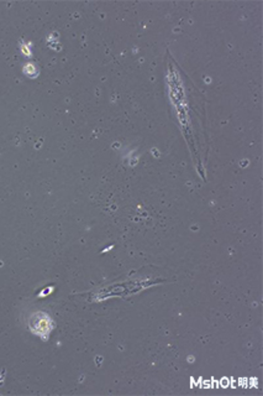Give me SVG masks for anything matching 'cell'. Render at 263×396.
<instances>
[{
	"label": "cell",
	"mask_w": 263,
	"mask_h": 396,
	"mask_svg": "<svg viewBox=\"0 0 263 396\" xmlns=\"http://www.w3.org/2000/svg\"><path fill=\"white\" fill-rule=\"evenodd\" d=\"M33 331L36 334H41V336H46L51 329V321L47 316L40 317V314H37V317L33 318Z\"/></svg>",
	"instance_id": "6da1fadb"
}]
</instances>
